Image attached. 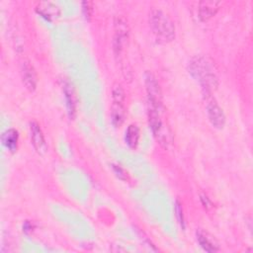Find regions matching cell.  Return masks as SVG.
Here are the masks:
<instances>
[{
  "label": "cell",
  "mask_w": 253,
  "mask_h": 253,
  "mask_svg": "<svg viewBox=\"0 0 253 253\" xmlns=\"http://www.w3.org/2000/svg\"><path fill=\"white\" fill-rule=\"evenodd\" d=\"M113 168H114L115 173L117 174V176H118L120 179H122V180H126V173L125 172L124 169H122L120 166H117V165H114Z\"/></svg>",
  "instance_id": "d6986e66"
},
{
  "label": "cell",
  "mask_w": 253,
  "mask_h": 253,
  "mask_svg": "<svg viewBox=\"0 0 253 253\" xmlns=\"http://www.w3.org/2000/svg\"><path fill=\"white\" fill-rule=\"evenodd\" d=\"M128 38V26L123 17H118L115 21V37L114 49L117 54H120Z\"/></svg>",
  "instance_id": "277c9868"
},
{
  "label": "cell",
  "mask_w": 253,
  "mask_h": 253,
  "mask_svg": "<svg viewBox=\"0 0 253 253\" xmlns=\"http://www.w3.org/2000/svg\"><path fill=\"white\" fill-rule=\"evenodd\" d=\"M37 12L48 21L55 20L60 15V10L57 5L52 2H41L37 6Z\"/></svg>",
  "instance_id": "8fae6325"
},
{
  "label": "cell",
  "mask_w": 253,
  "mask_h": 253,
  "mask_svg": "<svg viewBox=\"0 0 253 253\" xmlns=\"http://www.w3.org/2000/svg\"><path fill=\"white\" fill-rule=\"evenodd\" d=\"M189 72L209 93L217 86V75L213 62L203 55L193 57L189 62Z\"/></svg>",
  "instance_id": "6da1fadb"
},
{
  "label": "cell",
  "mask_w": 253,
  "mask_h": 253,
  "mask_svg": "<svg viewBox=\"0 0 253 253\" xmlns=\"http://www.w3.org/2000/svg\"><path fill=\"white\" fill-rule=\"evenodd\" d=\"M149 25L155 38L160 42H169L175 38V26L163 11L153 9L149 13Z\"/></svg>",
  "instance_id": "3957f363"
},
{
  "label": "cell",
  "mask_w": 253,
  "mask_h": 253,
  "mask_svg": "<svg viewBox=\"0 0 253 253\" xmlns=\"http://www.w3.org/2000/svg\"><path fill=\"white\" fill-rule=\"evenodd\" d=\"M125 115H126L125 104L113 103L112 111H111V118H112V123L115 126H120L124 123Z\"/></svg>",
  "instance_id": "4fadbf2b"
},
{
  "label": "cell",
  "mask_w": 253,
  "mask_h": 253,
  "mask_svg": "<svg viewBox=\"0 0 253 253\" xmlns=\"http://www.w3.org/2000/svg\"><path fill=\"white\" fill-rule=\"evenodd\" d=\"M63 93L66 100V106L68 114L70 117H73L76 110V96L72 85L69 82H64L63 84Z\"/></svg>",
  "instance_id": "7c38bea8"
},
{
  "label": "cell",
  "mask_w": 253,
  "mask_h": 253,
  "mask_svg": "<svg viewBox=\"0 0 253 253\" xmlns=\"http://www.w3.org/2000/svg\"><path fill=\"white\" fill-rule=\"evenodd\" d=\"M145 87L148 96V104L152 106H162V92L156 78L151 73L145 75Z\"/></svg>",
  "instance_id": "8992f818"
},
{
  "label": "cell",
  "mask_w": 253,
  "mask_h": 253,
  "mask_svg": "<svg viewBox=\"0 0 253 253\" xmlns=\"http://www.w3.org/2000/svg\"><path fill=\"white\" fill-rule=\"evenodd\" d=\"M197 240L201 247L207 252H216L219 250V245L215 238L208 231L199 229L196 233Z\"/></svg>",
  "instance_id": "30bf717a"
},
{
  "label": "cell",
  "mask_w": 253,
  "mask_h": 253,
  "mask_svg": "<svg viewBox=\"0 0 253 253\" xmlns=\"http://www.w3.org/2000/svg\"><path fill=\"white\" fill-rule=\"evenodd\" d=\"M148 123L152 130V133L158 143L164 147L168 148L173 142V136L167 120L164 117L162 106H152L148 107Z\"/></svg>",
  "instance_id": "7a4b0ae2"
},
{
  "label": "cell",
  "mask_w": 253,
  "mask_h": 253,
  "mask_svg": "<svg viewBox=\"0 0 253 253\" xmlns=\"http://www.w3.org/2000/svg\"><path fill=\"white\" fill-rule=\"evenodd\" d=\"M219 1L213 0H205L201 1L198 4V15L200 20L208 21L211 17H213L220 7Z\"/></svg>",
  "instance_id": "9c48e42d"
},
{
  "label": "cell",
  "mask_w": 253,
  "mask_h": 253,
  "mask_svg": "<svg viewBox=\"0 0 253 253\" xmlns=\"http://www.w3.org/2000/svg\"><path fill=\"white\" fill-rule=\"evenodd\" d=\"M201 200H202V203H203L205 208L208 209V208L211 207V201L209 200V198L206 195H201Z\"/></svg>",
  "instance_id": "ffe728a7"
},
{
  "label": "cell",
  "mask_w": 253,
  "mask_h": 253,
  "mask_svg": "<svg viewBox=\"0 0 253 253\" xmlns=\"http://www.w3.org/2000/svg\"><path fill=\"white\" fill-rule=\"evenodd\" d=\"M112 98H113V103H121L125 104L126 101V94L124 89L120 84H115L112 90Z\"/></svg>",
  "instance_id": "2e32d148"
},
{
  "label": "cell",
  "mask_w": 253,
  "mask_h": 253,
  "mask_svg": "<svg viewBox=\"0 0 253 253\" xmlns=\"http://www.w3.org/2000/svg\"><path fill=\"white\" fill-rule=\"evenodd\" d=\"M175 211H176V215L178 217V221L181 224V226L184 228V215H183V209L181 204L177 201L176 202V206H175Z\"/></svg>",
  "instance_id": "e0dca14e"
},
{
  "label": "cell",
  "mask_w": 253,
  "mask_h": 253,
  "mask_svg": "<svg viewBox=\"0 0 253 253\" xmlns=\"http://www.w3.org/2000/svg\"><path fill=\"white\" fill-rule=\"evenodd\" d=\"M125 139L126 144L131 148H134L137 145L139 139V129L135 125H130L127 126Z\"/></svg>",
  "instance_id": "9a60e30c"
},
{
  "label": "cell",
  "mask_w": 253,
  "mask_h": 253,
  "mask_svg": "<svg viewBox=\"0 0 253 253\" xmlns=\"http://www.w3.org/2000/svg\"><path fill=\"white\" fill-rule=\"evenodd\" d=\"M18 139H19V135H18V131L15 129H9L7 130L2 137L3 143L4 145L11 151H15L17 149V145H18Z\"/></svg>",
  "instance_id": "5bb4252c"
},
{
  "label": "cell",
  "mask_w": 253,
  "mask_h": 253,
  "mask_svg": "<svg viewBox=\"0 0 253 253\" xmlns=\"http://www.w3.org/2000/svg\"><path fill=\"white\" fill-rule=\"evenodd\" d=\"M30 132H31V140L35 147V149L40 153L43 154L46 151V143L43 136V133L38 123L32 122L30 124Z\"/></svg>",
  "instance_id": "ba28073f"
},
{
  "label": "cell",
  "mask_w": 253,
  "mask_h": 253,
  "mask_svg": "<svg viewBox=\"0 0 253 253\" xmlns=\"http://www.w3.org/2000/svg\"><path fill=\"white\" fill-rule=\"evenodd\" d=\"M82 9H83V13H84V16L89 19L92 15V12H93V8H92V2L90 1H84L82 3Z\"/></svg>",
  "instance_id": "ac0fdd59"
},
{
  "label": "cell",
  "mask_w": 253,
  "mask_h": 253,
  "mask_svg": "<svg viewBox=\"0 0 253 253\" xmlns=\"http://www.w3.org/2000/svg\"><path fill=\"white\" fill-rule=\"evenodd\" d=\"M207 113L210 122L216 128H222L225 124V116L214 98L207 97Z\"/></svg>",
  "instance_id": "5b68a950"
},
{
  "label": "cell",
  "mask_w": 253,
  "mask_h": 253,
  "mask_svg": "<svg viewBox=\"0 0 253 253\" xmlns=\"http://www.w3.org/2000/svg\"><path fill=\"white\" fill-rule=\"evenodd\" d=\"M21 75H22L23 83L26 86V88L31 92L35 91L36 88H37L38 76H37V72H36L33 64H31L30 61L25 60L22 63V65H21Z\"/></svg>",
  "instance_id": "52a82bcc"
}]
</instances>
